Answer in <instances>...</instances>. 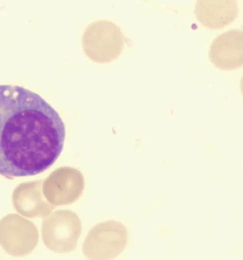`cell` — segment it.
Here are the masks:
<instances>
[{
    "label": "cell",
    "instance_id": "obj_1",
    "mask_svg": "<svg viewBox=\"0 0 243 260\" xmlns=\"http://www.w3.org/2000/svg\"><path fill=\"white\" fill-rule=\"evenodd\" d=\"M65 136L59 113L39 95L0 85V175L14 179L45 171L60 155Z\"/></svg>",
    "mask_w": 243,
    "mask_h": 260
},
{
    "label": "cell",
    "instance_id": "obj_2",
    "mask_svg": "<svg viewBox=\"0 0 243 260\" xmlns=\"http://www.w3.org/2000/svg\"><path fill=\"white\" fill-rule=\"evenodd\" d=\"M125 38L120 28L107 20L90 24L82 37L84 51L92 61L109 63L116 59L124 47Z\"/></svg>",
    "mask_w": 243,
    "mask_h": 260
},
{
    "label": "cell",
    "instance_id": "obj_3",
    "mask_svg": "<svg viewBox=\"0 0 243 260\" xmlns=\"http://www.w3.org/2000/svg\"><path fill=\"white\" fill-rule=\"evenodd\" d=\"M209 60L222 70L240 68L243 64V31L235 29L218 36L209 49Z\"/></svg>",
    "mask_w": 243,
    "mask_h": 260
},
{
    "label": "cell",
    "instance_id": "obj_4",
    "mask_svg": "<svg viewBox=\"0 0 243 260\" xmlns=\"http://www.w3.org/2000/svg\"><path fill=\"white\" fill-rule=\"evenodd\" d=\"M194 13L203 26L219 29L229 25L237 18L239 9L236 0H198Z\"/></svg>",
    "mask_w": 243,
    "mask_h": 260
}]
</instances>
